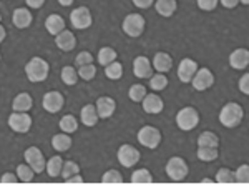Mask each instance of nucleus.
I'll use <instances>...</instances> for the list:
<instances>
[{"instance_id": "f257e3e1", "label": "nucleus", "mask_w": 249, "mask_h": 193, "mask_svg": "<svg viewBox=\"0 0 249 193\" xmlns=\"http://www.w3.org/2000/svg\"><path fill=\"white\" fill-rule=\"evenodd\" d=\"M243 116H244L243 107L236 102H230L221 108L219 122L223 123V127H226V128H234L243 122Z\"/></svg>"}, {"instance_id": "f03ea898", "label": "nucleus", "mask_w": 249, "mask_h": 193, "mask_svg": "<svg viewBox=\"0 0 249 193\" xmlns=\"http://www.w3.org/2000/svg\"><path fill=\"white\" fill-rule=\"evenodd\" d=\"M48 72H50V65H48L47 60L40 58V57H34L27 62L25 65V74L27 78L30 82L37 83V82H43L48 77Z\"/></svg>"}, {"instance_id": "7ed1b4c3", "label": "nucleus", "mask_w": 249, "mask_h": 193, "mask_svg": "<svg viewBox=\"0 0 249 193\" xmlns=\"http://www.w3.org/2000/svg\"><path fill=\"white\" fill-rule=\"evenodd\" d=\"M198 123H199V114H198V110L193 107H184L178 112V115H176V125L184 132L193 130Z\"/></svg>"}, {"instance_id": "20e7f679", "label": "nucleus", "mask_w": 249, "mask_h": 193, "mask_svg": "<svg viewBox=\"0 0 249 193\" xmlns=\"http://www.w3.org/2000/svg\"><path fill=\"white\" fill-rule=\"evenodd\" d=\"M188 172H190V168H188V163L184 162L183 158H179V156H173V158L168 160L166 163V175L170 176L171 180H175V182H181L188 176Z\"/></svg>"}, {"instance_id": "39448f33", "label": "nucleus", "mask_w": 249, "mask_h": 193, "mask_svg": "<svg viewBox=\"0 0 249 193\" xmlns=\"http://www.w3.org/2000/svg\"><path fill=\"white\" fill-rule=\"evenodd\" d=\"M122 27L128 37L136 39V37H140L144 30V19L140 14H130L124 17Z\"/></svg>"}, {"instance_id": "423d86ee", "label": "nucleus", "mask_w": 249, "mask_h": 193, "mask_svg": "<svg viewBox=\"0 0 249 193\" xmlns=\"http://www.w3.org/2000/svg\"><path fill=\"white\" fill-rule=\"evenodd\" d=\"M138 142L146 148H156L161 142V132L156 127L144 125L142 130L138 132Z\"/></svg>"}, {"instance_id": "0eeeda50", "label": "nucleus", "mask_w": 249, "mask_h": 193, "mask_svg": "<svg viewBox=\"0 0 249 193\" xmlns=\"http://www.w3.org/2000/svg\"><path fill=\"white\" fill-rule=\"evenodd\" d=\"M23 155H25V163L34 168L35 174H42L43 170H47L45 156H43V154L40 152V148L30 147V148H27Z\"/></svg>"}, {"instance_id": "6e6552de", "label": "nucleus", "mask_w": 249, "mask_h": 193, "mask_svg": "<svg viewBox=\"0 0 249 193\" xmlns=\"http://www.w3.org/2000/svg\"><path fill=\"white\" fill-rule=\"evenodd\" d=\"M9 127L17 134H27L32 127V116L29 114H22V112H15L9 116Z\"/></svg>"}, {"instance_id": "1a4fd4ad", "label": "nucleus", "mask_w": 249, "mask_h": 193, "mask_svg": "<svg viewBox=\"0 0 249 193\" xmlns=\"http://www.w3.org/2000/svg\"><path fill=\"white\" fill-rule=\"evenodd\" d=\"M70 22H71V25H73L75 29L83 30V29H88L93 20H91V14H90V10H88L87 7H77V9L71 10Z\"/></svg>"}, {"instance_id": "9d476101", "label": "nucleus", "mask_w": 249, "mask_h": 193, "mask_svg": "<svg viewBox=\"0 0 249 193\" xmlns=\"http://www.w3.org/2000/svg\"><path fill=\"white\" fill-rule=\"evenodd\" d=\"M118 162L126 168L135 167L140 162V152L133 145H122L118 150Z\"/></svg>"}, {"instance_id": "9b49d317", "label": "nucleus", "mask_w": 249, "mask_h": 193, "mask_svg": "<svg viewBox=\"0 0 249 193\" xmlns=\"http://www.w3.org/2000/svg\"><path fill=\"white\" fill-rule=\"evenodd\" d=\"M63 103H65V98L60 92H48V94L43 95V100H42V105L45 108L47 112L50 114H58L60 110L63 108Z\"/></svg>"}, {"instance_id": "f8f14e48", "label": "nucleus", "mask_w": 249, "mask_h": 193, "mask_svg": "<svg viewBox=\"0 0 249 193\" xmlns=\"http://www.w3.org/2000/svg\"><path fill=\"white\" fill-rule=\"evenodd\" d=\"M213 83H214V75H213V72L210 68H199V70L196 72L195 78H193V87L198 92L208 90L210 87H213Z\"/></svg>"}, {"instance_id": "ddd939ff", "label": "nucleus", "mask_w": 249, "mask_h": 193, "mask_svg": "<svg viewBox=\"0 0 249 193\" xmlns=\"http://www.w3.org/2000/svg\"><path fill=\"white\" fill-rule=\"evenodd\" d=\"M198 70L199 68L196 65L195 60L183 58L178 65V78L181 80L183 83H190V82H193V78H195V75Z\"/></svg>"}, {"instance_id": "4468645a", "label": "nucleus", "mask_w": 249, "mask_h": 193, "mask_svg": "<svg viewBox=\"0 0 249 193\" xmlns=\"http://www.w3.org/2000/svg\"><path fill=\"white\" fill-rule=\"evenodd\" d=\"M133 72L138 78H151L153 77V63L144 55H140L133 62Z\"/></svg>"}, {"instance_id": "2eb2a0df", "label": "nucleus", "mask_w": 249, "mask_h": 193, "mask_svg": "<svg viewBox=\"0 0 249 193\" xmlns=\"http://www.w3.org/2000/svg\"><path fill=\"white\" fill-rule=\"evenodd\" d=\"M230 65L236 70H244L249 65V50L246 48H236L230 55Z\"/></svg>"}, {"instance_id": "dca6fc26", "label": "nucleus", "mask_w": 249, "mask_h": 193, "mask_svg": "<svg viewBox=\"0 0 249 193\" xmlns=\"http://www.w3.org/2000/svg\"><path fill=\"white\" fill-rule=\"evenodd\" d=\"M164 108V103L163 100L160 98L156 94H148L144 96L143 100V110L146 112V114H151V115H156V114H161Z\"/></svg>"}, {"instance_id": "f3484780", "label": "nucleus", "mask_w": 249, "mask_h": 193, "mask_svg": "<svg viewBox=\"0 0 249 193\" xmlns=\"http://www.w3.org/2000/svg\"><path fill=\"white\" fill-rule=\"evenodd\" d=\"M116 108V102L111 96H100L96 100V110H98L100 118H110Z\"/></svg>"}, {"instance_id": "a211bd4d", "label": "nucleus", "mask_w": 249, "mask_h": 193, "mask_svg": "<svg viewBox=\"0 0 249 193\" xmlns=\"http://www.w3.org/2000/svg\"><path fill=\"white\" fill-rule=\"evenodd\" d=\"M55 43H57V47L60 50L70 52V50H73L75 45H77V39H75L73 32L63 30L62 34H58L57 37H55Z\"/></svg>"}, {"instance_id": "6ab92c4d", "label": "nucleus", "mask_w": 249, "mask_h": 193, "mask_svg": "<svg viewBox=\"0 0 249 193\" xmlns=\"http://www.w3.org/2000/svg\"><path fill=\"white\" fill-rule=\"evenodd\" d=\"M12 22H14V25L17 27V29H27V27H30V23H32L30 10L25 9V7H20V9L14 10V14H12Z\"/></svg>"}, {"instance_id": "aec40b11", "label": "nucleus", "mask_w": 249, "mask_h": 193, "mask_svg": "<svg viewBox=\"0 0 249 193\" xmlns=\"http://www.w3.org/2000/svg\"><path fill=\"white\" fill-rule=\"evenodd\" d=\"M173 67V58L171 55H168L166 52H158L153 57V68L160 74H166Z\"/></svg>"}, {"instance_id": "412c9836", "label": "nucleus", "mask_w": 249, "mask_h": 193, "mask_svg": "<svg viewBox=\"0 0 249 193\" xmlns=\"http://www.w3.org/2000/svg\"><path fill=\"white\" fill-rule=\"evenodd\" d=\"M45 29L48 30V34L57 37L58 34H62V32L65 30V20H63V17H60L58 14L48 15L45 20Z\"/></svg>"}, {"instance_id": "4be33fe9", "label": "nucleus", "mask_w": 249, "mask_h": 193, "mask_svg": "<svg viewBox=\"0 0 249 193\" xmlns=\"http://www.w3.org/2000/svg\"><path fill=\"white\" fill-rule=\"evenodd\" d=\"M80 116H82V122L83 125L87 127H95L96 123H98L100 120V115H98V110H96V105H91V103H88L82 108V112H80Z\"/></svg>"}, {"instance_id": "5701e85b", "label": "nucleus", "mask_w": 249, "mask_h": 193, "mask_svg": "<svg viewBox=\"0 0 249 193\" xmlns=\"http://www.w3.org/2000/svg\"><path fill=\"white\" fill-rule=\"evenodd\" d=\"M32 105H34V100H32V96L29 94H18L17 96L14 98V102H12V108H14V112H22V114H27V112L30 110Z\"/></svg>"}, {"instance_id": "b1692460", "label": "nucleus", "mask_w": 249, "mask_h": 193, "mask_svg": "<svg viewBox=\"0 0 249 193\" xmlns=\"http://www.w3.org/2000/svg\"><path fill=\"white\" fill-rule=\"evenodd\" d=\"M176 7H178L176 0H156V3H155L156 12H158L160 15H163V17H171L176 12Z\"/></svg>"}, {"instance_id": "393cba45", "label": "nucleus", "mask_w": 249, "mask_h": 193, "mask_svg": "<svg viewBox=\"0 0 249 193\" xmlns=\"http://www.w3.org/2000/svg\"><path fill=\"white\" fill-rule=\"evenodd\" d=\"M63 165H65V162L62 160V156H58V155L52 156V158L47 162V174H48V176H52V178H55V176H62Z\"/></svg>"}, {"instance_id": "a878e982", "label": "nucleus", "mask_w": 249, "mask_h": 193, "mask_svg": "<svg viewBox=\"0 0 249 193\" xmlns=\"http://www.w3.org/2000/svg\"><path fill=\"white\" fill-rule=\"evenodd\" d=\"M52 147H53L57 152H67L68 148L71 147V138H70V135H68V134L53 135V138H52Z\"/></svg>"}, {"instance_id": "bb28decb", "label": "nucleus", "mask_w": 249, "mask_h": 193, "mask_svg": "<svg viewBox=\"0 0 249 193\" xmlns=\"http://www.w3.org/2000/svg\"><path fill=\"white\" fill-rule=\"evenodd\" d=\"M116 57H118V55H116V50L111 47H103L102 50L98 52V62L102 67H108L110 63L116 62Z\"/></svg>"}, {"instance_id": "cd10ccee", "label": "nucleus", "mask_w": 249, "mask_h": 193, "mask_svg": "<svg viewBox=\"0 0 249 193\" xmlns=\"http://www.w3.org/2000/svg\"><path fill=\"white\" fill-rule=\"evenodd\" d=\"M218 145H219V138H218V135L213 134V132H203V134L198 136V147L218 148Z\"/></svg>"}, {"instance_id": "c85d7f7f", "label": "nucleus", "mask_w": 249, "mask_h": 193, "mask_svg": "<svg viewBox=\"0 0 249 193\" xmlns=\"http://www.w3.org/2000/svg\"><path fill=\"white\" fill-rule=\"evenodd\" d=\"M60 77H62L65 85H75V83L78 82L80 75H78V72H77V68H75V67L67 65V67L62 68V74H60Z\"/></svg>"}, {"instance_id": "c756f323", "label": "nucleus", "mask_w": 249, "mask_h": 193, "mask_svg": "<svg viewBox=\"0 0 249 193\" xmlns=\"http://www.w3.org/2000/svg\"><path fill=\"white\" fill-rule=\"evenodd\" d=\"M60 128H62L63 134H73V132H77L78 128V122L77 118H75L73 115H65L62 116V120H60Z\"/></svg>"}, {"instance_id": "7c9ffc66", "label": "nucleus", "mask_w": 249, "mask_h": 193, "mask_svg": "<svg viewBox=\"0 0 249 193\" xmlns=\"http://www.w3.org/2000/svg\"><path fill=\"white\" fill-rule=\"evenodd\" d=\"M219 156L218 148H208V147H198V158L203 162H214Z\"/></svg>"}, {"instance_id": "2f4dec72", "label": "nucleus", "mask_w": 249, "mask_h": 193, "mask_svg": "<svg viewBox=\"0 0 249 193\" xmlns=\"http://www.w3.org/2000/svg\"><path fill=\"white\" fill-rule=\"evenodd\" d=\"M128 95H130V100H133V102H143L144 96H146V87H143L142 83H135V85L130 87V92H128Z\"/></svg>"}, {"instance_id": "473e14b6", "label": "nucleus", "mask_w": 249, "mask_h": 193, "mask_svg": "<svg viewBox=\"0 0 249 193\" xmlns=\"http://www.w3.org/2000/svg\"><path fill=\"white\" fill-rule=\"evenodd\" d=\"M105 75L110 80H120L123 77V65L120 62H113L105 67Z\"/></svg>"}, {"instance_id": "72a5a7b5", "label": "nucleus", "mask_w": 249, "mask_h": 193, "mask_svg": "<svg viewBox=\"0 0 249 193\" xmlns=\"http://www.w3.org/2000/svg\"><path fill=\"white\" fill-rule=\"evenodd\" d=\"M166 85H168V78L164 74H155L153 77L150 78V88H153L155 92L164 90Z\"/></svg>"}, {"instance_id": "f704fd0d", "label": "nucleus", "mask_w": 249, "mask_h": 193, "mask_svg": "<svg viewBox=\"0 0 249 193\" xmlns=\"http://www.w3.org/2000/svg\"><path fill=\"white\" fill-rule=\"evenodd\" d=\"M34 175H35V172H34V168H32L30 165L22 163V165H18V167H17V176H18L20 182H32Z\"/></svg>"}, {"instance_id": "c9c22d12", "label": "nucleus", "mask_w": 249, "mask_h": 193, "mask_svg": "<svg viewBox=\"0 0 249 193\" xmlns=\"http://www.w3.org/2000/svg\"><path fill=\"white\" fill-rule=\"evenodd\" d=\"M131 182L133 183H151L153 182V176H151V174L146 170V168H140V170L133 172Z\"/></svg>"}, {"instance_id": "e433bc0d", "label": "nucleus", "mask_w": 249, "mask_h": 193, "mask_svg": "<svg viewBox=\"0 0 249 193\" xmlns=\"http://www.w3.org/2000/svg\"><path fill=\"white\" fill-rule=\"evenodd\" d=\"M216 182L218 183H234L236 174L231 172L230 168H221L218 174H216Z\"/></svg>"}, {"instance_id": "4c0bfd02", "label": "nucleus", "mask_w": 249, "mask_h": 193, "mask_svg": "<svg viewBox=\"0 0 249 193\" xmlns=\"http://www.w3.org/2000/svg\"><path fill=\"white\" fill-rule=\"evenodd\" d=\"M78 174H80V167L77 163L71 162V160L65 162V165H63V170H62V176H63V180H65V182L68 178H71V176H75Z\"/></svg>"}, {"instance_id": "58836bf2", "label": "nucleus", "mask_w": 249, "mask_h": 193, "mask_svg": "<svg viewBox=\"0 0 249 193\" xmlns=\"http://www.w3.org/2000/svg\"><path fill=\"white\" fill-rule=\"evenodd\" d=\"M78 75H80V78H83V80H93L95 78V75H96V67L93 65V63H90V65H83V67H80L78 68Z\"/></svg>"}, {"instance_id": "ea45409f", "label": "nucleus", "mask_w": 249, "mask_h": 193, "mask_svg": "<svg viewBox=\"0 0 249 193\" xmlns=\"http://www.w3.org/2000/svg\"><path fill=\"white\" fill-rule=\"evenodd\" d=\"M102 182L103 183H122L123 176L118 170H108L107 174H103Z\"/></svg>"}, {"instance_id": "a19ab883", "label": "nucleus", "mask_w": 249, "mask_h": 193, "mask_svg": "<svg viewBox=\"0 0 249 193\" xmlns=\"http://www.w3.org/2000/svg\"><path fill=\"white\" fill-rule=\"evenodd\" d=\"M236 174V182L239 183H249V165H241L238 170L234 172Z\"/></svg>"}, {"instance_id": "79ce46f5", "label": "nucleus", "mask_w": 249, "mask_h": 193, "mask_svg": "<svg viewBox=\"0 0 249 193\" xmlns=\"http://www.w3.org/2000/svg\"><path fill=\"white\" fill-rule=\"evenodd\" d=\"M75 63H77L78 68L83 65H90V63H93V57H91L90 52H80L77 58H75Z\"/></svg>"}, {"instance_id": "37998d69", "label": "nucleus", "mask_w": 249, "mask_h": 193, "mask_svg": "<svg viewBox=\"0 0 249 193\" xmlns=\"http://www.w3.org/2000/svg\"><path fill=\"white\" fill-rule=\"evenodd\" d=\"M198 2V7L204 12H211L216 9V5H218L219 0H196Z\"/></svg>"}, {"instance_id": "c03bdc74", "label": "nucleus", "mask_w": 249, "mask_h": 193, "mask_svg": "<svg viewBox=\"0 0 249 193\" xmlns=\"http://www.w3.org/2000/svg\"><path fill=\"white\" fill-rule=\"evenodd\" d=\"M239 90L243 94L249 95V74H244L243 77L239 78Z\"/></svg>"}, {"instance_id": "a18cd8bd", "label": "nucleus", "mask_w": 249, "mask_h": 193, "mask_svg": "<svg viewBox=\"0 0 249 193\" xmlns=\"http://www.w3.org/2000/svg\"><path fill=\"white\" fill-rule=\"evenodd\" d=\"M153 2L155 0H133V3L136 7H138V9H150L151 5H153Z\"/></svg>"}, {"instance_id": "49530a36", "label": "nucleus", "mask_w": 249, "mask_h": 193, "mask_svg": "<svg viewBox=\"0 0 249 193\" xmlns=\"http://www.w3.org/2000/svg\"><path fill=\"white\" fill-rule=\"evenodd\" d=\"M2 182L3 183H15V182H20L18 180V176L17 175H14V174H5L2 176Z\"/></svg>"}, {"instance_id": "de8ad7c7", "label": "nucleus", "mask_w": 249, "mask_h": 193, "mask_svg": "<svg viewBox=\"0 0 249 193\" xmlns=\"http://www.w3.org/2000/svg\"><path fill=\"white\" fill-rule=\"evenodd\" d=\"M25 3L32 9H42V5L45 3V0H25Z\"/></svg>"}, {"instance_id": "09e8293b", "label": "nucleus", "mask_w": 249, "mask_h": 193, "mask_svg": "<svg viewBox=\"0 0 249 193\" xmlns=\"http://www.w3.org/2000/svg\"><path fill=\"white\" fill-rule=\"evenodd\" d=\"M219 2L223 3V7H226V9H234L239 3V0H219Z\"/></svg>"}, {"instance_id": "8fccbe9b", "label": "nucleus", "mask_w": 249, "mask_h": 193, "mask_svg": "<svg viewBox=\"0 0 249 193\" xmlns=\"http://www.w3.org/2000/svg\"><path fill=\"white\" fill-rule=\"evenodd\" d=\"M67 182H70V183H75V182H78V183H82L83 182V176L82 175H75V176H71V178H68Z\"/></svg>"}, {"instance_id": "3c124183", "label": "nucleus", "mask_w": 249, "mask_h": 193, "mask_svg": "<svg viewBox=\"0 0 249 193\" xmlns=\"http://www.w3.org/2000/svg\"><path fill=\"white\" fill-rule=\"evenodd\" d=\"M58 3H60V5H63V7H68V5H71V3H73V0H58Z\"/></svg>"}, {"instance_id": "603ef678", "label": "nucleus", "mask_w": 249, "mask_h": 193, "mask_svg": "<svg viewBox=\"0 0 249 193\" xmlns=\"http://www.w3.org/2000/svg\"><path fill=\"white\" fill-rule=\"evenodd\" d=\"M0 32H2V34H0V39L3 40V39H5V35H7L5 34V27H0Z\"/></svg>"}, {"instance_id": "864d4df0", "label": "nucleus", "mask_w": 249, "mask_h": 193, "mask_svg": "<svg viewBox=\"0 0 249 193\" xmlns=\"http://www.w3.org/2000/svg\"><path fill=\"white\" fill-rule=\"evenodd\" d=\"M241 3H244V5H249V0H239Z\"/></svg>"}]
</instances>
